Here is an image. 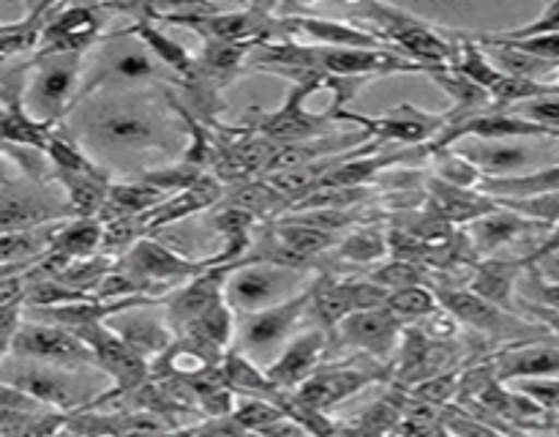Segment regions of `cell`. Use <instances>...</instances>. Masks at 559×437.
Here are the masks:
<instances>
[{
	"label": "cell",
	"instance_id": "28",
	"mask_svg": "<svg viewBox=\"0 0 559 437\" xmlns=\"http://www.w3.org/2000/svg\"><path fill=\"white\" fill-rule=\"evenodd\" d=\"M254 213L243 211V208H224L216 218H213V227L224 238L222 255L205 257L211 268L222 265H235V262L246 260V251L251 246V227H254Z\"/></svg>",
	"mask_w": 559,
	"mask_h": 437
},
{
	"label": "cell",
	"instance_id": "38",
	"mask_svg": "<svg viewBox=\"0 0 559 437\" xmlns=\"http://www.w3.org/2000/svg\"><path fill=\"white\" fill-rule=\"evenodd\" d=\"M180 336L197 339V342L207 344L213 350H224L229 344V339H233V306L227 304V298L218 300L205 315L197 317Z\"/></svg>",
	"mask_w": 559,
	"mask_h": 437
},
{
	"label": "cell",
	"instance_id": "18",
	"mask_svg": "<svg viewBox=\"0 0 559 437\" xmlns=\"http://www.w3.org/2000/svg\"><path fill=\"white\" fill-rule=\"evenodd\" d=\"M453 151L473 162L480 173H489L486 178H506L516 169L527 167L533 158V147L519 140H478L467 137V142H456Z\"/></svg>",
	"mask_w": 559,
	"mask_h": 437
},
{
	"label": "cell",
	"instance_id": "23",
	"mask_svg": "<svg viewBox=\"0 0 559 437\" xmlns=\"http://www.w3.org/2000/svg\"><path fill=\"white\" fill-rule=\"evenodd\" d=\"M107 328H112L126 344H129L134 353H140L142 358H162L169 347H173V333L162 326L153 317H131L129 311H120V315L109 317Z\"/></svg>",
	"mask_w": 559,
	"mask_h": 437
},
{
	"label": "cell",
	"instance_id": "14",
	"mask_svg": "<svg viewBox=\"0 0 559 437\" xmlns=\"http://www.w3.org/2000/svg\"><path fill=\"white\" fill-rule=\"evenodd\" d=\"M69 208L58 205L49 197H38L36 191L22 189L11 178H3V191H0V224L3 233H16V229H36L38 224H47L52 218L66 216Z\"/></svg>",
	"mask_w": 559,
	"mask_h": 437
},
{
	"label": "cell",
	"instance_id": "25",
	"mask_svg": "<svg viewBox=\"0 0 559 437\" xmlns=\"http://www.w3.org/2000/svg\"><path fill=\"white\" fill-rule=\"evenodd\" d=\"M535 227H540V222L522 216V213L516 211H508V208H500V211L491 213V216H484L478 218V222L469 224L467 235L478 255H491V251L500 249L502 244H508V240L519 238V235Z\"/></svg>",
	"mask_w": 559,
	"mask_h": 437
},
{
	"label": "cell",
	"instance_id": "49",
	"mask_svg": "<svg viewBox=\"0 0 559 437\" xmlns=\"http://www.w3.org/2000/svg\"><path fill=\"white\" fill-rule=\"evenodd\" d=\"M522 300H533V304L559 311V282H544L538 273H533L522 284Z\"/></svg>",
	"mask_w": 559,
	"mask_h": 437
},
{
	"label": "cell",
	"instance_id": "52",
	"mask_svg": "<svg viewBox=\"0 0 559 437\" xmlns=\"http://www.w3.org/2000/svg\"><path fill=\"white\" fill-rule=\"evenodd\" d=\"M442 424H445L456 437H497V432L489 429L486 424H480V418H473V415L464 413L442 415Z\"/></svg>",
	"mask_w": 559,
	"mask_h": 437
},
{
	"label": "cell",
	"instance_id": "4",
	"mask_svg": "<svg viewBox=\"0 0 559 437\" xmlns=\"http://www.w3.org/2000/svg\"><path fill=\"white\" fill-rule=\"evenodd\" d=\"M147 109L151 107L129 102V98L102 104L91 120V137L98 145L115 147V151L147 145L164 147L167 145V134H164L162 123Z\"/></svg>",
	"mask_w": 559,
	"mask_h": 437
},
{
	"label": "cell",
	"instance_id": "36",
	"mask_svg": "<svg viewBox=\"0 0 559 437\" xmlns=\"http://www.w3.org/2000/svg\"><path fill=\"white\" fill-rule=\"evenodd\" d=\"M55 229H16V233H3L0 240V255H3V271H14L16 262L25 260L27 265L36 262V255L44 249H52Z\"/></svg>",
	"mask_w": 559,
	"mask_h": 437
},
{
	"label": "cell",
	"instance_id": "29",
	"mask_svg": "<svg viewBox=\"0 0 559 437\" xmlns=\"http://www.w3.org/2000/svg\"><path fill=\"white\" fill-rule=\"evenodd\" d=\"M58 126L41 123L25 109L22 98H3V145L31 147L47 153L52 131Z\"/></svg>",
	"mask_w": 559,
	"mask_h": 437
},
{
	"label": "cell",
	"instance_id": "10",
	"mask_svg": "<svg viewBox=\"0 0 559 437\" xmlns=\"http://www.w3.org/2000/svg\"><path fill=\"white\" fill-rule=\"evenodd\" d=\"M314 287H306L304 293H298L295 298L284 300V304L271 306V309L254 311V315H246L243 331H240V342H243L246 350H265L276 347L284 336H289V331L295 328V322L300 320V315L306 311V304L314 300Z\"/></svg>",
	"mask_w": 559,
	"mask_h": 437
},
{
	"label": "cell",
	"instance_id": "27",
	"mask_svg": "<svg viewBox=\"0 0 559 437\" xmlns=\"http://www.w3.org/2000/svg\"><path fill=\"white\" fill-rule=\"evenodd\" d=\"M118 36L123 38H140L142 44H145L147 49H151L153 55H156L158 63H164L167 69H173L175 74H180L183 80H191V74H194V66L197 60L191 58L189 52H186L183 47H180L178 42H173V38L167 36V33L158 31L156 25H153L151 16H140V20H134V25L123 27V31H118Z\"/></svg>",
	"mask_w": 559,
	"mask_h": 437
},
{
	"label": "cell",
	"instance_id": "8",
	"mask_svg": "<svg viewBox=\"0 0 559 437\" xmlns=\"http://www.w3.org/2000/svg\"><path fill=\"white\" fill-rule=\"evenodd\" d=\"M104 11L107 5H58L44 31V42L36 58L85 52L91 44L98 42V33L104 27Z\"/></svg>",
	"mask_w": 559,
	"mask_h": 437
},
{
	"label": "cell",
	"instance_id": "13",
	"mask_svg": "<svg viewBox=\"0 0 559 437\" xmlns=\"http://www.w3.org/2000/svg\"><path fill=\"white\" fill-rule=\"evenodd\" d=\"M227 276H229V265L211 268V271H205L202 276L191 279L183 290H178V293L169 298V306H167L169 326H173L178 333H183L197 317H202L211 306H216L218 300H224Z\"/></svg>",
	"mask_w": 559,
	"mask_h": 437
},
{
	"label": "cell",
	"instance_id": "45",
	"mask_svg": "<svg viewBox=\"0 0 559 437\" xmlns=\"http://www.w3.org/2000/svg\"><path fill=\"white\" fill-rule=\"evenodd\" d=\"M229 418H233L235 424L243 426L246 432H260V429H265V426L282 421L284 413L276 408V404L267 402V399L254 397V399H243V402L235 408V413L229 415Z\"/></svg>",
	"mask_w": 559,
	"mask_h": 437
},
{
	"label": "cell",
	"instance_id": "42",
	"mask_svg": "<svg viewBox=\"0 0 559 437\" xmlns=\"http://www.w3.org/2000/svg\"><path fill=\"white\" fill-rule=\"evenodd\" d=\"M371 282L380 284V287L391 290V293H399V290L420 287V284L429 282V273H426V265L409 260H393L385 262L382 268H377L371 273Z\"/></svg>",
	"mask_w": 559,
	"mask_h": 437
},
{
	"label": "cell",
	"instance_id": "6",
	"mask_svg": "<svg viewBox=\"0 0 559 437\" xmlns=\"http://www.w3.org/2000/svg\"><path fill=\"white\" fill-rule=\"evenodd\" d=\"M71 333H76V336L93 350V355H96V366H102V369L107 371V375H112L115 380L112 391L98 397L96 404H104L109 402V399L120 397V393H131L136 391V388H142L151 364H147L140 353H134V350H131L129 344L112 331V328H107L102 322V326L76 328V331Z\"/></svg>",
	"mask_w": 559,
	"mask_h": 437
},
{
	"label": "cell",
	"instance_id": "53",
	"mask_svg": "<svg viewBox=\"0 0 559 437\" xmlns=\"http://www.w3.org/2000/svg\"><path fill=\"white\" fill-rule=\"evenodd\" d=\"M257 435H262V437H311L309 432H306L304 426L298 424V421L287 418V415H284L282 421H276V424H271V426H265V429H260V432H257Z\"/></svg>",
	"mask_w": 559,
	"mask_h": 437
},
{
	"label": "cell",
	"instance_id": "50",
	"mask_svg": "<svg viewBox=\"0 0 559 437\" xmlns=\"http://www.w3.org/2000/svg\"><path fill=\"white\" fill-rule=\"evenodd\" d=\"M522 393L540 404L544 410H559V380L544 377V380H522Z\"/></svg>",
	"mask_w": 559,
	"mask_h": 437
},
{
	"label": "cell",
	"instance_id": "22",
	"mask_svg": "<svg viewBox=\"0 0 559 437\" xmlns=\"http://www.w3.org/2000/svg\"><path fill=\"white\" fill-rule=\"evenodd\" d=\"M55 180L66 191V208L74 218H96L102 216L109 197V175H76V173H55Z\"/></svg>",
	"mask_w": 559,
	"mask_h": 437
},
{
	"label": "cell",
	"instance_id": "41",
	"mask_svg": "<svg viewBox=\"0 0 559 437\" xmlns=\"http://www.w3.org/2000/svg\"><path fill=\"white\" fill-rule=\"evenodd\" d=\"M431 156H435V178L445 180V184L462 186V189H475V186H480V180L486 178L473 162L459 156V153L451 151V147L431 151Z\"/></svg>",
	"mask_w": 559,
	"mask_h": 437
},
{
	"label": "cell",
	"instance_id": "33",
	"mask_svg": "<svg viewBox=\"0 0 559 437\" xmlns=\"http://www.w3.org/2000/svg\"><path fill=\"white\" fill-rule=\"evenodd\" d=\"M158 74V66L145 49H120V52H112V58L104 63V69H98L93 74L91 82H85L87 87L107 85V82H145L153 80ZM85 96V93H82Z\"/></svg>",
	"mask_w": 559,
	"mask_h": 437
},
{
	"label": "cell",
	"instance_id": "37",
	"mask_svg": "<svg viewBox=\"0 0 559 437\" xmlns=\"http://www.w3.org/2000/svg\"><path fill=\"white\" fill-rule=\"evenodd\" d=\"M404 424V415L402 410H399V404L388 402V399H382V402H374L371 408H366L364 413L358 415V418L353 421V424L347 426V429H342L338 435L342 437H388L391 432H399Z\"/></svg>",
	"mask_w": 559,
	"mask_h": 437
},
{
	"label": "cell",
	"instance_id": "16",
	"mask_svg": "<svg viewBox=\"0 0 559 437\" xmlns=\"http://www.w3.org/2000/svg\"><path fill=\"white\" fill-rule=\"evenodd\" d=\"M426 189H429L431 213L445 218L448 224H473L478 218L491 216V213H497L502 208L495 197L484 194V191L462 189V186L445 184L440 178H429Z\"/></svg>",
	"mask_w": 559,
	"mask_h": 437
},
{
	"label": "cell",
	"instance_id": "40",
	"mask_svg": "<svg viewBox=\"0 0 559 437\" xmlns=\"http://www.w3.org/2000/svg\"><path fill=\"white\" fill-rule=\"evenodd\" d=\"M47 158L52 162L55 173H76V175H96L104 173L96 164L87 158V153H82V147L76 145V140L71 134H66V129H55L52 140H49Z\"/></svg>",
	"mask_w": 559,
	"mask_h": 437
},
{
	"label": "cell",
	"instance_id": "47",
	"mask_svg": "<svg viewBox=\"0 0 559 437\" xmlns=\"http://www.w3.org/2000/svg\"><path fill=\"white\" fill-rule=\"evenodd\" d=\"M559 33V0L551 3L544 14L538 16L535 22L524 27H513V31H502V33H491L500 42H524V38H538V36H555Z\"/></svg>",
	"mask_w": 559,
	"mask_h": 437
},
{
	"label": "cell",
	"instance_id": "51",
	"mask_svg": "<svg viewBox=\"0 0 559 437\" xmlns=\"http://www.w3.org/2000/svg\"><path fill=\"white\" fill-rule=\"evenodd\" d=\"M491 36V33H489ZM495 38V36H491ZM500 42V38H497ZM506 44H513V47H519L522 52L527 55H535V58L546 60V63H559V33L555 36H538V38H524V42H506Z\"/></svg>",
	"mask_w": 559,
	"mask_h": 437
},
{
	"label": "cell",
	"instance_id": "7",
	"mask_svg": "<svg viewBox=\"0 0 559 437\" xmlns=\"http://www.w3.org/2000/svg\"><path fill=\"white\" fill-rule=\"evenodd\" d=\"M20 358H31L36 364L55 366H85L96 364L93 350L82 342L69 328L55 326V322H25L11 344Z\"/></svg>",
	"mask_w": 559,
	"mask_h": 437
},
{
	"label": "cell",
	"instance_id": "48",
	"mask_svg": "<svg viewBox=\"0 0 559 437\" xmlns=\"http://www.w3.org/2000/svg\"><path fill=\"white\" fill-rule=\"evenodd\" d=\"M44 408L47 404L33 399L22 388L11 386V382H3V388H0V415H38Z\"/></svg>",
	"mask_w": 559,
	"mask_h": 437
},
{
	"label": "cell",
	"instance_id": "21",
	"mask_svg": "<svg viewBox=\"0 0 559 437\" xmlns=\"http://www.w3.org/2000/svg\"><path fill=\"white\" fill-rule=\"evenodd\" d=\"M497 380H544L559 375V347L546 342H530L527 347L511 350L497 358Z\"/></svg>",
	"mask_w": 559,
	"mask_h": 437
},
{
	"label": "cell",
	"instance_id": "55",
	"mask_svg": "<svg viewBox=\"0 0 559 437\" xmlns=\"http://www.w3.org/2000/svg\"><path fill=\"white\" fill-rule=\"evenodd\" d=\"M557 251H559V224H557L555 229H551V235H549V238H546L544 244H540L538 249H535L533 255H530L527 260H522V262H524V265H533L535 260H544V257H549V255H557Z\"/></svg>",
	"mask_w": 559,
	"mask_h": 437
},
{
	"label": "cell",
	"instance_id": "3",
	"mask_svg": "<svg viewBox=\"0 0 559 437\" xmlns=\"http://www.w3.org/2000/svg\"><path fill=\"white\" fill-rule=\"evenodd\" d=\"M80 58L82 55H44V58L33 60L31 80H27L25 98H22L33 118L58 126L71 104L80 102L82 91L76 87Z\"/></svg>",
	"mask_w": 559,
	"mask_h": 437
},
{
	"label": "cell",
	"instance_id": "15",
	"mask_svg": "<svg viewBox=\"0 0 559 437\" xmlns=\"http://www.w3.org/2000/svg\"><path fill=\"white\" fill-rule=\"evenodd\" d=\"M382 371H369V369H325V371H314L304 386L298 388V397L304 399L306 404H311L314 410H331L336 408L338 402L349 399L353 393L364 391L366 386L371 382L382 380Z\"/></svg>",
	"mask_w": 559,
	"mask_h": 437
},
{
	"label": "cell",
	"instance_id": "30",
	"mask_svg": "<svg viewBox=\"0 0 559 437\" xmlns=\"http://www.w3.org/2000/svg\"><path fill=\"white\" fill-rule=\"evenodd\" d=\"M524 271V262H508V260H489L480 262L475 276L469 279V290L489 304L500 306V309H513V287H516V276Z\"/></svg>",
	"mask_w": 559,
	"mask_h": 437
},
{
	"label": "cell",
	"instance_id": "9",
	"mask_svg": "<svg viewBox=\"0 0 559 437\" xmlns=\"http://www.w3.org/2000/svg\"><path fill=\"white\" fill-rule=\"evenodd\" d=\"M126 271L134 273L142 284H178L186 279H197L205 271H211L207 260H186L178 251H173L169 246L158 244L153 238H142L131 246L129 257H126Z\"/></svg>",
	"mask_w": 559,
	"mask_h": 437
},
{
	"label": "cell",
	"instance_id": "35",
	"mask_svg": "<svg viewBox=\"0 0 559 437\" xmlns=\"http://www.w3.org/2000/svg\"><path fill=\"white\" fill-rule=\"evenodd\" d=\"M222 371L229 391H243L249 393V397L260 399H267L273 391H278V386L267 377V371H260L243 353H235V350H229V353L224 355Z\"/></svg>",
	"mask_w": 559,
	"mask_h": 437
},
{
	"label": "cell",
	"instance_id": "43",
	"mask_svg": "<svg viewBox=\"0 0 559 437\" xmlns=\"http://www.w3.org/2000/svg\"><path fill=\"white\" fill-rule=\"evenodd\" d=\"M388 309L399 317V320H424L437 311V295L426 287H409L391 293L388 298Z\"/></svg>",
	"mask_w": 559,
	"mask_h": 437
},
{
	"label": "cell",
	"instance_id": "57",
	"mask_svg": "<svg viewBox=\"0 0 559 437\" xmlns=\"http://www.w3.org/2000/svg\"><path fill=\"white\" fill-rule=\"evenodd\" d=\"M331 437H342V435H338V432H336V435H331Z\"/></svg>",
	"mask_w": 559,
	"mask_h": 437
},
{
	"label": "cell",
	"instance_id": "5",
	"mask_svg": "<svg viewBox=\"0 0 559 437\" xmlns=\"http://www.w3.org/2000/svg\"><path fill=\"white\" fill-rule=\"evenodd\" d=\"M336 123H355L364 129L366 137L377 142H402V145H429L435 142L442 131L451 126L448 115H435L426 113V109L413 107V104H402L393 113L380 115V118H371V115H358L349 113V109H338L331 113Z\"/></svg>",
	"mask_w": 559,
	"mask_h": 437
},
{
	"label": "cell",
	"instance_id": "2",
	"mask_svg": "<svg viewBox=\"0 0 559 437\" xmlns=\"http://www.w3.org/2000/svg\"><path fill=\"white\" fill-rule=\"evenodd\" d=\"M304 282L306 273L300 268L276 265V262L240 260L235 265H229L224 298H227V304L235 311L254 315V311L271 309V306L284 304V300L304 293L300 290Z\"/></svg>",
	"mask_w": 559,
	"mask_h": 437
},
{
	"label": "cell",
	"instance_id": "12",
	"mask_svg": "<svg viewBox=\"0 0 559 437\" xmlns=\"http://www.w3.org/2000/svg\"><path fill=\"white\" fill-rule=\"evenodd\" d=\"M399 328H402V320L388 306H382V309L355 311V315H349L338 326V336H342L344 344L366 350V353L377 355V358H388L393 353V347H396Z\"/></svg>",
	"mask_w": 559,
	"mask_h": 437
},
{
	"label": "cell",
	"instance_id": "11",
	"mask_svg": "<svg viewBox=\"0 0 559 437\" xmlns=\"http://www.w3.org/2000/svg\"><path fill=\"white\" fill-rule=\"evenodd\" d=\"M437 300L445 306V311L453 317V320L464 322V326L475 328V331L497 333V336H511V333H522L524 328V322L516 320L511 311L489 304L486 298L475 295L473 290L437 287Z\"/></svg>",
	"mask_w": 559,
	"mask_h": 437
},
{
	"label": "cell",
	"instance_id": "56",
	"mask_svg": "<svg viewBox=\"0 0 559 437\" xmlns=\"http://www.w3.org/2000/svg\"><path fill=\"white\" fill-rule=\"evenodd\" d=\"M557 85H559V69H557Z\"/></svg>",
	"mask_w": 559,
	"mask_h": 437
},
{
	"label": "cell",
	"instance_id": "1",
	"mask_svg": "<svg viewBox=\"0 0 559 437\" xmlns=\"http://www.w3.org/2000/svg\"><path fill=\"white\" fill-rule=\"evenodd\" d=\"M353 14L366 16L377 25V36L382 42H391L402 49L404 58L415 60L429 69H440V66H453L459 58V44L445 42L429 22L418 20L409 11L399 9V5L385 3H360L349 5Z\"/></svg>",
	"mask_w": 559,
	"mask_h": 437
},
{
	"label": "cell",
	"instance_id": "34",
	"mask_svg": "<svg viewBox=\"0 0 559 437\" xmlns=\"http://www.w3.org/2000/svg\"><path fill=\"white\" fill-rule=\"evenodd\" d=\"M104 244V222L102 218H74L55 229L52 251H60L69 260L80 262L96 255L98 246Z\"/></svg>",
	"mask_w": 559,
	"mask_h": 437
},
{
	"label": "cell",
	"instance_id": "44",
	"mask_svg": "<svg viewBox=\"0 0 559 437\" xmlns=\"http://www.w3.org/2000/svg\"><path fill=\"white\" fill-rule=\"evenodd\" d=\"M391 251V244L382 238L374 229H360V233L347 235V238L338 244V255L349 262H374Z\"/></svg>",
	"mask_w": 559,
	"mask_h": 437
},
{
	"label": "cell",
	"instance_id": "26",
	"mask_svg": "<svg viewBox=\"0 0 559 437\" xmlns=\"http://www.w3.org/2000/svg\"><path fill=\"white\" fill-rule=\"evenodd\" d=\"M478 191L495 200H527V197L559 194V164L535 169L524 175H506V178H484Z\"/></svg>",
	"mask_w": 559,
	"mask_h": 437
},
{
	"label": "cell",
	"instance_id": "17",
	"mask_svg": "<svg viewBox=\"0 0 559 437\" xmlns=\"http://www.w3.org/2000/svg\"><path fill=\"white\" fill-rule=\"evenodd\" d=\"M282 22L289 33H304L306 38L317 42V47H342V49H377L382 42L377 31L360 25H347L342 20H322V16H284Z\"/></svg>",
	"mask_w": 559,
	"mask_h": 437
},
{
	"label": "cell",
	"instance_id": "46",
	"mask_svg": "<svg viewBox=\"0 0 559 437\" xmlns=\"http://www.w3.org/2000/svg\"><path fill=\"white\" fill-rule=\"evenodd\" d=\"M459 388H462V375H459V371H442V375L429 377V380L413 386V397L442 408V404H448L456 397Z\"/></svg>",
	"mask_w": 559,
	"mask_h": 437
},
{
	"label": "cell",
	"instance_id": "24",
	"mask_svg": "<svg viewBox=\"0 0 559 437\" xmlns=\"http://www.w3.org/2000/svg\"><path fill=\"white\" fill-rule=\"evenodd\" d=\"M55 11H58L55 3H38L31 5L27 16H22V20L0 25V58L11 60L14 55H25L36 47L41 49L44 31H47Z\"/></svg>",
	"mask_w": 559,
	"mask_h": 437
},
{
	"label": "cell",
	"instance_id": "20",
	"mask_svg": "<svg viewBox=\"0 0 559 437\" xmlns=\"http://www.w3.org/2000/svg\"><path fill=\"white\" fill-rule=\"evenodd\" d=\"M222 200V180L216 175H205L200 184H194L191 189L178 191V194L167 197L158 208H153L151 213L142 216V227L145 233H156V229L167 227V224L178 222V218L191 216L197 211H205L213 202Z\"/></svg>",
	"mask_w": 559,
	"mask_h": 437
},
{
	"label": "cell",
	"instance_id": "32",
	"mask_svg": "<svg viewBox=\"0 0 559 437\" xmlns=\"http://www.w3.org/2000/svg\"><path fill=\"white\" fill-rule=\"evenodd\" d=\"M5 382L22 388V391L31 393L33 399L44 402L47 408L63 410V413L76 408V397L69 388V382H66L58 371H49L44 369V366H27L20 377H9Z\"/></svg>",
	"mask_w": 559,
	"mask_h": 437
},
{
	"label": "cell",
	"instance_id": "39",
	"mask_svg": "<svg viewBox=\"0 0 559 437\" xmlns=\"http://www.w3.org/2000/svg\"><path fill=\"white\" fill-rule=\"evenodd\" d=\"M451 69H456L459 74H464L467 80H473L475 85L489 91V96H491V87L506 76L500 69H497L495 60L484 52V47H478V44L467 36H462V42H459V58Z\"/></svg>",
	"mask_w": 559,
	"mask_h": 437
},
{
	"label": "cell",
	"instance_id": "31",
	"mask_svg": "<svg viewBox=\"0 0 559 437\" xmlns=\"http://www.w3.org/2000/svg\"><path fill=\"white\" fill-rule=\"evenodd\" d=\"M167 200V194H162L153 186L142 184L140 178L134 184H112L109 186L107 205L102 211V222H112V218H136L151 213L153 208H158Z\"/></svg>",
	"mask_w": 559,
	"mask_h": 437
},
{
	"label": "cell",
	"instance_id": "54",
	"mask_svg": "<svg viewBox=\"0 0 559 437\" xmlns=\"http://www.w3.org/2000/svg\"><path fill=\"white\" fill-rule=\"evenodd\" d=\"M522 306L535 317V320H540L546 328H551V331H555V336H559V311L546 309V306L533 304V300H522Z\"/></svg>",
	"mask_w": 559,
	"mask_h": 437
},
{
	"label": "cell",
	"instance_id": "19",
	"mask_svg": "<svg viewBox=\"0 0 559 437\" xmlns=\"http://www.w3.org/2000/svg\"><path fill=\"white\" fill-rule=\"evenodd\" d=\"M325 350V333L309 331L304 336L293 339L282 355L267 366V377L276 382L278 388H300L311 375H314L317 364Z\"/></svg>",
	"mask_w": 559,
	"mask_h": 437
}]
</instances>
